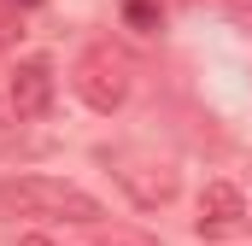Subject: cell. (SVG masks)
Segmentation results:
<instances>
[{"instance_id":"obj_1","label":"cell","mask_w":252,"mask_h":246,"mask_svg":"<svg viewBox=\"0 0 252 246\" xmlns=\"http://www.w3.org/2000/svg\"><path fill=\"white\" fill-rule=\"evenodd\" d=\"M0 211H18V217H47V223H100V199L82 193L76 182H53V176H12L0 182Z\"/></svg>"},{"instance_id":"obj_2","label":"cell","mask_w":252,"mask_h":246,"mask_svg":"<svg viewBox=\"0 0 252 246\" xmlns=\"http://www.w3.org/2000/svg\"><path fill=\"white\" fill-rule=\"evenodd\" d=\"M100 158H106V170L118 176V187L135 205H170L176 199V164L164 153H153V147H106Z\"/></svg>"},{"instance_id":"obj_3","label":"cell","mask_w":252,"mask_h":246,"mask_svg":"<svg viewBox=\"0 0 252 246\" xmlns=\"http://www.w3.org/2000/svg\"><path fill=\"white\" fill-rule=\"evenodd\" d=\"M76 94L94 106V112H118L129 100V82H135V64H129L124 47H112V41H94L82 59H76Z\"/></svg>"},{"instance_id":"obj_4","label":"cell","mask_w":252,"mask_h":246,"mask_svg":"<svg viewBox=\"0 0 252 246\" xmlns=\"http://www.w3.org/2000/svg\"><path fill=\"white\" fill-rule=\"evenodd\" d=\"M6 100H12L18 118H41V112L53 106V59H41V53L18 59L12 82H6Z\"/></svg>"},{"instance_id":"obj_5","label":"cell","mask_w":252,"mask_h":246,"mask_svg":"<svg viewBox=\"0 0 252 246\" xmlns=\"http://www.w3.org/2000/svg\"><path fill=\"white\" fill-rule=\"evenodd\" d=\"M247 223V199H241V187L235 182H211L199 193V217H193V229L205 235V241H217V235H235Z\"/></svg>"},{"instance_id":"obj_6","label":"cell","mask_w":252,"mask_h":246,"mask_svg":"<svg viewBox=\"0 0 252 246\" xmlns=\"http://www.w3.org/2000/svg\"><path fill=\"white\" fill-rule=\"evenodd\" d=\"M94 246H158V241L141 235V229H100L94 223Z\"/></svg>"},{"instance_id":"obj_7","label":"cell","mask_w":252,"mask_h":246,"mask_svg":"<svg viewBox=\"0 0 252 246\" xmlns=\"http://www.w3.org/2000/svg\"><path fill=\"white\" fill-rule=\"evenodd\" d=\"M129 24L153 30V24H158V6H153V0H129Z\"/></svg>"},{"instance_id":"obj_8","label":"cell","mask_w":252,"mask_h":246,"mask_svg":"<svg viewBox=\"0 0 252 246\" xmlns=\"http://www.w3.org/2000/svg\"><path fill=\"white\" fill-rule=\"evenodd\" d=\"M18 246H53V241H47V235H24Z\"/></svg>"},{"instance_id":"obj_9","label":"cell","mask_w":252,"mask_h":246,"mask_svg":"<svg viewBox=\"0 0 252 246\" xmlns=\"http://www.w3.org/2000/svg\"><path fill=\"white\" fill-rule=\"evenodd\" d=\"M0 41H6V18H0Z\"/></svg>"},{"instance_id":"obj_10","label":"cell","mask_w":252,"mask_h":246,"mask_svg":"<svg viewBox=\"0 0 252 246\" xmlns=\"http://www.w3.org/2000/svg\"><path fill=\"white\" fill-rule=\"evenodd\" d=\"M18 6H35V0H18Z\"/></svg>"}]
</instances>
